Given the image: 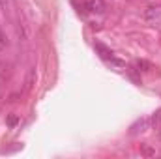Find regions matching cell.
I'll return each instance as SVG.
<instances>
[{"mask_svg":"<svg viewBox=\"0 0 161 159\" xmlns=\"http://www.w3.org/2000/svg\"><path fill=\"white\" fill-rule=\"evenodd\" d=\"M152 127V118L150 116H142V118H139L131 127H129V135H141V133H144V131H148Z\"/></svg>","mask_w":161,"mask_h":159,"instance_id":"6da1fadb","label":"cell"},{"mask_svg":"<svg viewBox=\"0 0 161 159\" xmlns=\"http://www.w3.org/2000/svg\"><path fill=\"white\" fill-rule=\"evenodd\" d=\"M84 6L92 13H103L105 11V0H84Z\"/></svg>","mask_w":161,"mask_h":159,"instance_id":"7a4b0ae2","label":"cell"},{"mask_svg":"<svg viewBox=\"0 0 161 159\" xmlns=\"http://www.w3.org/2000/svg\"><path fill=\"white\" fill-rule=\"evenodd\" d=\"M96 51L101 54V58H105V60H111V62H116V64H120L114 56H113V51L111 49H107L103 43H96Z\"/></svg>","mask_w":161,"mask_h":159,"instance_id":"3957f363","label":"cell"},{"mask_svg":"<svg viewBox=\"0 0 161 159\" xmlns=\"http://www.w3.org/2000/svg\"><path fill=\"white\" fill-rule=\"evenodd\" d=\"M8 123H9V125H15V123H17V116H9V118H8Z\"/></svg>","mask_w":161,"mask_h":159,"instance_id":"277c9868","label":"cell"},{"mask_svg":"<svg viewBox=\"0 0 161 159\" xmlns=\"http://www.w3.org/2000/svg\"><path fill=\"white\" fill-rule=\"evenodd\" d=\"M137 66L139 68H150V64H146V62H137Z\"/></svg>","mask_w":161,"mask_h":159,"instance_id":"5b68a950","label":"cell"},{"mask_svg":"<svg viewBox=\"0 0 161 159\" xmlns=\"http://www.w3.org/2000/svg\"><path fill=\"white\" fill-rule=\"evenodd\" d=\"M159 140H161V129H159Z\"/></svg>","mask_w":161,"mask_h":159,"instance_id":"8992f818","label":"cell"}]
</instances>
